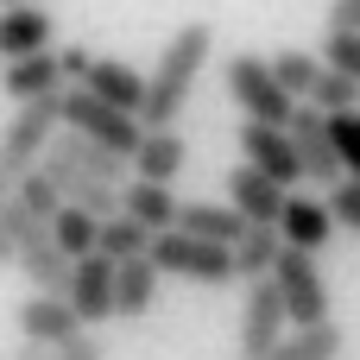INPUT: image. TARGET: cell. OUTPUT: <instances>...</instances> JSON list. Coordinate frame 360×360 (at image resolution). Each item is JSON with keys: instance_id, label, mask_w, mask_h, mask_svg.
I'll list each match as a JSON object with an SVG mask.
<instances>
[{"instance_id": "cell-20", "label": "cell", "mask_w": 360, "mask_h": 360, "mask_svg": "<svg viewBox=\"0 0 360 360\" xmlns=\"http://www.w3.org/2000/svg\"><path fill=\"white\" fill-rule=\"evenodd\" d=\"M89 89L101 95V101H114V108H146V76L133 70V63H120V57H95L89 63Z\"/></svg>"}, {"instance_id": "cell-17", "label": "cell", "mask_w": 360, "mask_h": 360, "mask_svg": "<svg viewBox=\"0 0 360 360\" xmlns=\"http://www.w3.org/2000/svg\"><path fill=\"white\" fill-rule=\"evenodd\" d=\"M184 165H190L184 133H177V127H146V139H139V152H133V177H158V184H171Z\"/></svg>"}, {"instance_id": "cell-16", "label": "cell", "mask_w": 360, "mask_h": 360, "mask_svg": "<svg viewBox=\"0 0 360 360\" xmlns=\"http://www.w3.org/2000/svg\"><path fill=\"white\" fill-rule=\"evenodd\" d=\"M278 228H285V240L291 247H310V253H323L329 240H335V209H329V196H304V190H291V202H285V215H278Z\"/></svg>"}, {"instance_id": "cell-10", "label": "cell", "mask_w": 360, "mask_h": 360, "mask_svg": "<svg viewBox=\"0 0 360 360\" xmlns=\"http://www.w3.org/2000/svg\"><path fill=\"white\" fill-rule=\"evenodd\" d=\"M240 158L247 165H259V171H272L278 184H304V152H297V133L291 127H278V120H240Z\"/></svg>"}, {"instance_id": "cell-31", "label": "cell", "mask_w": 360, "mask_h": 360, "mask_svg": "<svg viewBox=\"0 0 360 360\" xmlns=\"http://www.w3.org/2000/svg\"><path fill=\"white\" fill-rule=\"evenodd\" d=\"M57 57H63V76H70V82H89V63H95V57H89L82 44H63Z\"/></svg>"}, {"instance_id": "cell-15", "label": "cell", "mask_w": 360, "mask_h": 360, "mask_svg": "<svg viewBox=\"0 0 360 360\" xmlns=\"http://www.w3.org/2000/svg\"><path fill=\"white\" fill-rule=\"evenodd\" d=\"M70 76H63V57L57 51H25V57H6L0 70V89L13 101H38V95H57Z\"/></svg>"}, {"instance_id": "cell-30", "label": "cell", "mask_w": 360, "mask_h": 360, "mask_svg": "<svg viewBox=\"0 0 360 360\" xmlns=\"http://www.w3.org/2000/svg\"><path fill=\"white\" fill-rule=\"evenodd\" d=\"M51 360H108V348H101V335H95V329H82L70 348H57Z\"/></svg>"}, {"instance_id": "cell-33", "label": "cell", "mask_w": 360, "mask_h": 360, "mask_svg": "<svg viewBox=\"0 0 360 360\" xmlns=\"http://www.w3.org/2000/svg\"><path fill=\"white\" fill-rule=\"evenodd\" d=\"M329 25H360V0H335L329 6Z\"/></svg>"}, {"instance_id": "cell-8", "label": "cell", "mask_w": 360, "mask_h": 360, "mask_svg": "<svg viewBox=\"0 0 360 360\" xmlns=\"http://www.w3.org/2000/svg\"><path fill=\"white\" fill-rule=\"evenodd\" d=\"M291 133H297V152H304V177L310 184H335V177H348V158H342V139H335V120H329V108H316V101H304L297 114H291Z\"/></svg>"}, {"instance_id": "cell-32", "label": "cell", "mask_w": 360, "mask_h": 360, "mask_svg": "<svg viewBox=\"0 0 360 360\" xmlns=\"http://www.w3.org/2000/svg\"><path fill=\"white\" fill-rule=\"evenodd\" d=\"M51 354H57V348H44V342H32V335H19V348H13L6 360H51Z\"/></svg>"}, {"instance_id": "cell-12", "label": "cell", "mask_w": 360, "mask_h": 360, "mask_svg": "<svg viewBox=\"0 0 360 360\" xmlns=\"http://www.w3.org/2000/svg\"><path fill=\"white\" fill-rule=\"evenodd\" d=\"M19 335H32V342H44V348H70L89 323H82V310L70 304V291H32L19 310Z\"/></svg>"}, {"instance_id": "cell-14", "label": "cell", "mask_w": 360, "mask_h": 360, "mask_svg": "<svg viewBox=\"0 0 360 360\" xmlns=\"http://www.w3.org/2000/svg\"><path fill=\"white\" fill-rule=\"evenodd\" d=\"M51 32H57V19L44 13V0L0 6V63L6 57H25V51H51Z\"/></svg>"}, {"instance_id": "cell-19", "label": "cell", "mask_w": 360, "mask_h": 360, "mask_svg": "<svg viewBox=\"0 0 360 360\" xmlns=\"http://www.w3.org/2000/svg\"><path fill=\"white\" fill-rule=\"evenodd\" d=\"M127 215H133V221H146L152 234H165V228H177L184 202H177V196H171V184H158V177H127Z\"/></svg>"}, {"instance_id": "cell-2", "label": "cell", "mask_w": 360, "mask_h": 360, "mask_svg": "<svg viewBox=\"0 0 360 360\" xmlns=\"http://www.w3.org/2000/svg\"><path fill=\"white\" fill-rule=\"evenodd\" d=\"M0 215H6V234H13V266L32 278V291H70V278H76V253L57 240V228H51L44 215H32L19 196H6Z\"/></svg>"}, {"instance_id": "cell-21", "label": "cell", "mask_w": 360, "mask_h": 360, "mask_svg": "<svg viewBox=\"0 0 360 360\" xmlns=\"http://www.w3.org/2000/svg\"><path fill=\"white\" fill-rule=\"evenodd\" d=\"M285 228L278 221H247V234L234 240V259H240V278H272L278 253H285Z\"/></svg>"}, {"instance_id": "cell-6", "label": "cell", "mask_w": 360, "mask_h": 360, "mask_svg": "<svg viewBox=\"0 0 360 360\" xmlns=\"http://www.w3.org/2000/svg\"><path fill=\"white\" fill-rule=\"evenodd\" d=\"M63 127H82V133H95L101 146H114V152H139V139H146V120L133 114V108H114V101H101L89 82H70L63 89Z\"/></svg>"}, {"instance_id": "cell-22", "label": "cell", "mask_w": 360, "mask_h": 360, "mask_svg": "<svg viewBox=\"0 0 360 360\" xmlns=\"http://www.w3.org/2000/svg\"><path fill=\"white\" fill-rule=\"evenodd\" d=\"M177 228H190V234H209V240H240L247 234V215L234 209V202H184V215H177Z\"/></svg>"}, {"instance_id": "cell-11", "label": "cell", "mask_w": 360, "mask_h": 360, "mask_svg": "<svg viewBox=\"0 0 360 360\" xmlns=\"http://www.w3.org/2000/svg\"><path fill=\"white\" fill-rule=\"evenodd\" d=\"M70 304L82 310V323L95 329V323H108V316H120V259L114 253H82L76 259V278H70Z\"/></svg>"}, {"instance_id": "cell-34", "label": "cell", "mask_w": 360, "mask_h": 360, "mask_svg": "<svg viewBox=\"0 0 360 360\" xmlns=\"http://www.w3.org/2000/svg\"><path fill=\"white\" fill-rule=\"evenodd\" d=\"M0 266H13V234H6V215H0Z\"/></svg>"}, {"instance_id": "cell-9", "label": "cell", "mask_w": 360, "mask_h": 360, "mask_svg": "<svg viewBox=\"0 0 360 360\" xmlns=\"http://www.w3.org/2000/svg\"><path fill=\"white\" fill-rule=\"evenodd\" d=\"M272 278H278V291L291 304V323H323L329 316V278H323V266H316L310 247H285L278 266H272Z\"/></svg>"}, {"instance_id": "cell-5", "label": "cell", "mask_w": 360, "mask_h": 360, "mask_svg": "<svg viewBox=\"0 0 360 360\" xmlns=\"http://www.w3.org/2000/svg\"><path fill=\"white\" fill-rule=\"evenodd\" d=\"M57 133H63V89L57 95H38V101H19V114L0 133V165L13 177H25L32 165H44V152H51Z\"/></svg>"}, {"instance_id": "cell-13", "label": "cell", "mask_w": 360, "mask_h": 360, "mask_svg": "<svg viewBox=\"0 0 360 360\" xmlns=\"http://www.w3.org/2000/svg\"><path fill=\"white\" fill-rule=\"evenodd\" d=\"M228 202L247 215V221H278L285 215V202H291V184H278L272 171H259V165H234L228 171Z\"/></svg>"}, {"instance_id": "cell-28", "label": "cell", "mask_w": 360, "mask_h": 360, "mask_svg": "<svg viewBox=\"0 0 360 360\" xmlns=\"http://www.w3.org/2000/svg\"><path fill=\"white\" fill-rule=\"evenodd\" d=\"M329 209H335V221H342L348 234H360V177H354V171L329 184Z\"/></svg>"}, {"instance_id": "cell-1", "label": "cell", "mask_w": 360, "mask_h": 360, "mask_svg": "<svg viewBox=\"0 0 360 360\" xmlns=\"http://www.w3.org/2000/svg\"><path fill=\"white\" fill-rule=\"evenodd\" d=\"M209 57H215V25H209V19L177 25V32L165 38L158 63L146 70V108H139V120H146V127H177V114L190 108L196 76H202Z\"/></svg>"}, {"instance_id": "cell-27", "label": "cell", "mask_w": 360, "mask_h": 360, "mask_svg": "<svg viewBox=\"0 0 360 360\" xmlns=\"http://www.w3.org/2000/svg\"><path fill=\"white\" fill-rule=\"evenodd\" d=\"M310 101H316V108H329V114H348V108H360V76H354V70H335V63H329Z\"/></svg>"}, {"instance_id": "cell-23", "label": "cell", "mask_w": 360, "mask_h": 360, "mask_svg": "<svg viewBox=\"0 0 360 360\" xmlns=\"http://www.w3.org/2000/svg\"><path fill=\"white\" fill-rule=\"evenodd\" d=\"M272 70H278V82H285L297 101H310L316 82H323V70H329V57H323V51H297V44H285V51H272Z\"/></svg>"}, {"instance_id": "cell-3", "label": "cell", "mask_w": 360, "mask_h": 360, "mask_svg": "<svg viewBox=\"0 0 360 360\" xmlns=\"http://www.w3.org/2000/svg\"><path fill=\"white\" fill-rule=\"evenodd\" d=\"M152 259L165 266V278H190V285H209V291H221V285L240 278L234 247L228 240H209V234H190V228L152 234Z\"/></svg>"}, {"instance_id": "cell-24", "label": "cell", "mask_w": 360, "mask_h": 360, "mask_svg": "<svg viewBox=\"0 0 360 360\" xmlns=\"http://www.w3.org/2000/svg\"><path fill=\"white\" fill-rule=\"evenodd\" d=\"M51 228H57V240H63L76 259L101 247V215H95V209H82V202H63V209L51 215Z\"/></svg>"}, {"instance_id": "cell-25", "label": "cell", "mask_w": 360, "mask_h": 360, "mask_svg": "<svg viewBox=\"0 0 360 360\" xmlns=\"http://www.w3.org/2000/svg\"><path fill=\"white\" fill-rule=\"evenodd\" d=\"M101 253H114V259H139V253H152V228L133 221V215L120 209V215L101 221Z\"/></svg>"}, {"instance_id": "cell-4", "label": "cell", "mask_w": 360, "mask_h": 360, "mask_svg": "<svg viewBox=\"0 0 360 360\" xmlns=\"http://www.w3.org/2000/svg\"><path fill=\"white\" fill-rule=\"evenodd\" d=\"M221 89H228V101H234L240 114H253V120H278V127H291V114L304 108V101L278 82L272 57H253V51L221 57Z\"/></svg>"}, {"instance_id": "cell-26", "label": "cell", "mask_w": 360, "mask_h": 360, "mask_svg": "<svg viewBox=\"0 0 360 360\" xmlns=\"http://www.w3.org/2000/svg\"><path fill=\"white\" fill-rule=\"evenodd\" d=\"M13 196H19V202H25L32 215H44V221H51V215H57V209L70 202V196H63V184H57V177H51L44 165H32V171H25V177L13 184Z\"/></svg>"}, {"instance_id": "cell-35", "label": "cell", "mask_w": 360, "mask_h": 360, "mask_svg": "<svg viewBox=\"0 0 360 360\" xmlns=\"http://www.w3.org/2000/svg\"><path fill=\"white\" fill-rule=\"evenodd\" d=\"M13 184H19V177H13V171H6V165H0V202H6V196H13Z\"/></svg>"}, {"instance_id": "cell-29", "label": "cell", "mask_w": 360, "mask_h": 360, "mask_svg": "<svg viewBox=\"0 0 360 360\" xmlns=\"http://www.w3.org/2000/svg\"><path fill=\"white\" fill-rule=\"evenodd\" d=\"M335 120V139H342V158H348V171L360 177V108H348V114H329Z\"/></svg>"}, {"instance_id": "cell-37", "label": "cell", "mask_w": 360, "mask_h": 360, "mask_svg": "<svg viewBox=\"0 0 360 360\" xmlns=\"http://www.w3.org/2000/svg\"><path fill=\"white\" fill-rule=\"evenodd\" d=\"M0 6H13V0H0Z\"/></svg>"}, {"instance_id": "cell-7", "label": "cell", "mask_w": 360, "mask_h": 360, "mask_svg": "<svg viewBox=\"0 0 360 360\" xmlns=\"http://www.w3.org/2000/svg\"><path fill=\"white\" fill-rule=\"evenodd\" d=\"M291 304L278 291V278H247V304H240V354H266L291 335Z\"/></svg>"}, {"instance_id": "cell-36", "label": "cell", "mask_w": 360, "mask_h": 360, "mask_svg": "<svg viewBox=\"0 0 360 360\" xmlns=\"http://www.w3.org/2000/svg\"><path fill=\"white\" fill-rule=\"evenodd\" d=\"M234 360H285V348H266V354H234Z\"/></svg>"}, {"instance_id": "cell-18", "label": "cell", "mask_w": 360, "mask_h": 360, "mask_svg": "<svg viewBox=\"0 0 360 360\" xmlns=\"http://www.w3.org/2000/svg\"><path fill=\"white\" fill-rule=\"evenodd\" d=\"M158 285H165V266H158L152 253H139V259H120V323H139V316H152V304H158Z\"/></svg>"}]
</instances>
